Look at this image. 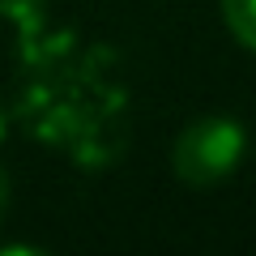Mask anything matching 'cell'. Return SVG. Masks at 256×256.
<instances>
[{"instance_id":"2","label":"cell","mask_w":256,"mask_h":256,"mask_svg":"<svg viewBox=\"0 0 256 256\" xmlns=\"http://www.w3.org/2000/svg\"><path fill=\"white\" fill-rule=\"evenodd\" d=\"M222 18H226L230 34L256 52V0H222Z\"/></svg>"},{"instance_id":"1","label":"cell","mask_w":256,"mask_h":256,"mask_svg":"<svg viewBox=\"0 0 256 256\" xmlns=\"http://www.w3.org/2000/svg\"><path fill=\"white\" fill-rule=\"evenodd\" d=\"M244 154V128L230 116H196L171 150V166L188 188H214L235 171Z\"/></svg>"},{"instance_id":"3","label":"cell","mask_w":256,"mask_h":256,"mask_svg":"<svg viewBox=\"0 0 256 256\" xmlns=\"http://www.w3.org/2000/svg\"><path fill=\"white\" fill-rule=\"evenodd\" d=\"M4 210H9V175L0 171V222H4Z\"/></svg>"}]
</instances>
